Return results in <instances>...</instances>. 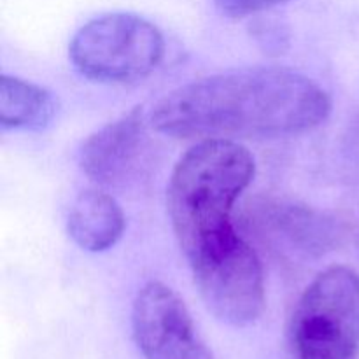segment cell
<instances>
[{
	"instance_id": "3957f363",
	"label": "cell",
	"mask_w": 359,
	"mask_h": 359,
	"mask_svg": "<svg viewBox=\"0 0 359 359\" xmlns=\"http://www.w3.org/2000/svg\"><path fill=\"white\" fill-rule=\"evenodd\" d=\"M297 359H359V276L347 266L319 273L304 291L293 319Z\"/></svg>"
},
{
	"instance_id": "9c48e42d",
	"label": "cell",
	"mask_w": 359,
	"mask_h": 359,
	"mask_svg": "<svg viewBox=\"0 0 359 359\" xmlns=\"http://www.w3.org/2000/svg\"><path fill=\"white\" fill-rule=\"evenodd\" d=\"M263 223L283 235L287 244L309 255H321L339 237V226L333 219L300 205H269Z\"/></svg>"
},
{
	"instance_id": "5b68a950",
	"label": "cell",
	"mask_w": 359,
	"mask_h": 359,
	"mask_svg": "<svg viewBox=\"0 0 359 359\" xmlns=\"http://www.w3.org/2000/svg\"><path fill=\"white\" fill-rule=\"evenodd\" d=\"M132 328L146 359H216L198 335L184 300L158 280L137 293Z\"/></svg>"
},
{
	"instance_id": "52a82bcc",
	"label": "cell",
	"mask_w": 359,
	"mask_h": 359,
	"mask_svg": "<svg viewBox=\"0 0 359 359\" xmlns=\"http://www.w3.org/2000/svg\"><path fill=\"white\" fill-rule=\"evenodd\" d=\"M126 221L123 209L111 195L97 189L83 191L69 212V235L81 249L102 252L123 237Z\"/></svg>"
},
{
	"instance_id": "7a4b0ae2",
	"label": "cell",
	"mask_w": 359,
	"mask_h": 359,
	"mask_svg": "<svg viewBox=\"0 0 359 359\" xmlns=\"http://www.w3.org/2000/svg\"><path fill=\"white\" fill-rule=\"evenodd\" d=\"M255 158L235 140H200L168 182L172 228L191 270L233 255L248 242L235 231V202L255 177Z\"/></svg>"
},
{
	"instance_id": "6da1fadb",
	"label": "cell",
	"mask_w": 359,
	"mask_h": 359,
	"mask_svg": "<svg viewBox=\"0 0 359 359\" xmlns=\"http://www.w3.org/2000/svg\"><path fill=\"white\" fill-rule=\"evenodd\" d=\"M330 111V95L318 83L266 67L193 81L165 95L149 119L175 139H277L316 128Z\"/></svg>"
},
{
	"instance_id": "30bf717a",
	"label": "cell",
	"mask_w": 359,
	"mask_h": 359,
	"mask_svg": "<svg viewBox=\"0 0 359 359\" xmlns=\"http://www.w3.org/2000/svg\"><path fill=\"white\" fill-rule=\"evenodd\" d=\"M223 14L230 18H245L249 14L270 9L279 4H286L290 0H214Z\"/></svg>"
},
{
	"instance_id": "ba28073f",
	"label": "cell",
	"mask_w": 359,
	"mask_h": 359,
	"mask_svg": "<svg viewBox=\"0 0 359 359\" xmlns=\"http://www.w3.org/2000/svg\"><path fill=\"white\" fill-rule=\"evenodd\" d=\"M58 112L55 93L4 74L0 79V125L6 130H44Z\"/></svg>"
},
{
	"instance_id": "277c9868",
	"label": "cell",
	"mask_w": 359,
	"mask_h": 359,
	"mask_svg": "<svg viewBox=\"0 0 359 359\" xmlns=\"http://www.w3.org/2000/svg\"><path fill=\"white\" fill-rule=\"evenodd\" d=\"M70 60L88 79L132 83L149 76L163 60L161 32L144 18L112 13L88 21L70 42Z\"/></svg>"
},
{
	"instance_id": "8992f818",
	"label": "cell",
	"mask_w": 359,
	"mask_h": 359,
	"mask_svg": "<svg viewBox=\"0 0 359 359\" xmlns=\"http://www.w3.org/2000/svg\"><path fill=\"white\" fill-rule=\"evenodd\" d=\"M146 144V114L142 107H135L88 137L81 147V168L98 184L125 182L137 170Z\"/></svg>"
}]
</instances>
